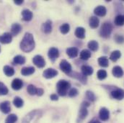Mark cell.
I'll return each instance as SVG.
<instances>
[{"label":"cell","mask_w":124,"mask_h":123,"mask_svg":"<svg viewBox=\"0 0 124 123\" xmlns=\"http://www.w3.org/2000/svg\"><path fill=\"white\" fill-rule=\"evenodd\" d=\"M17 120V116L15 114H11L8 115V117L6 118L5 123H15Z\"/></svg>","instance_id":"cell-33"},{"label":"cell","mask_w":124,"mask_h":123,"mask_svg":"<svg viewBox=\"0 0 124 123\" xmlns=\"http://www.w3.org/2000/svg\"><path fill=\"white\" fill-rule=\"evenodd\" d=\"M13 104L16 107L20 108V107H22L23 106L24 101L20 96H15L14 100H13Z\"/></svg>","instance_id":"cell-32"},{"label":"cell","mask_w":124,"mask_h":123,"mask_svg":"<svg viewBox=\"0 0 124 123\" xmlns=\"http://www.w3.org/2000/svg\"><path fill=\"white\" fill-rule=\"evenodd\" d=\"M3 71H4V74L7 76H12L14 74H15V70L14 68L12 67V66H9V65H5L3 68Z\"/></svg>","instance_id":"cell-25"},{"label":"cell","mask_w":124,"mask_h":123,"mask_svg":"<svg viewBox=\"0 0 124 123\" xmlns=\"http://www.w3.org/2000/svg\"><path fill=\"white\" fill-rule=\"evenodd\" d=\"M75 35L79 39H84L85 37V29L82 27L77 28L75 30Z\"/></svg>","instance_id":"cell-22"},{"label":"cell","mask_w":124,"mask_h":123,"mask_svg":"<svg viewBox=\"0 0 124 123\" xmlns=\"http://www.w3.org/2000/svg\"><path fill=\"white\" fill-rule=\"evenodd\" d=\"M13 62L15 64H17V65H23L25 63V58L23 56L18 55L14 58Z\"/></svg>","instance_id":"cell-29"},{"label":"cell","mask_w":124,"mask_h":123,"mask_svg":"<svg viewBox=\"0 0 124 123\" xmlns=\"http://www.w3.org/2000/svg\"><path fill=\"white\" fill-rule=\"evenodd\" d=\"M114 40H115L116 43H117L118 44H123V43H124V36L121 35L116 34L114 36Z\"/></svg>","instance_id":"cell-39"},{"label":"cell","mask_w":124,"mask_h":123,"mask_svg":"<svg viewBox=\"0 0 124 123\" xmlns=\"http://www.w3.org/2000/svg\"><path fill=\"white\" fill-rule=\"evenodd\" d=\"M87 46L89 49L91 50L92 51H97L99 48V44L96 40H90L88 43Z\"/></svg>","instance_id":"cell-30"},{"label":"cell","mask_w":124,"mask_h":123,"mask_svg":"<svg viewBox=\"0 0 124 123\" xmlns=\"http://www.w3.org/2000/svg\"><path fill=\"white\" fill-rule=\"evenodd\" d=\"M87 107H85V106H82L81 107V109L79 110V117L81 119V120H84L87 117V115H88V111H87Z\"/></svg>","instance_id":"cell-27"},{"label":"cell","mask_w":124,"mask_h":123,"mask_svg":"<svg viewBox=\"0 0 124 123\" xmlns=\"http://www.w3.org/2000/svg\"><path fill=\"white\" fill-rule=\"evenodd\" d=\"M56 88L59 95L64 96L67 94V91L71 88V84L66 80H60L56 84Z\"/></svg>","instance_id":"cell-2"},{"label":"cell","mask_w":124,"mask_h":123,"mask_svg":"<svg viewBox=\"0 0 124 123\" xmlns=\"http://www.w3.org/2000/svg\"><path fill=\"white\" fill-rule=\"evenodd\" d=\"M35 45L33 35L30 32H26L20 43V49L25 53H30L33 51Z\"/></svg>","instance_id":"cell-1"},{"label":"cell","mask_w":124,"mask_h":123,"mask_svg":"<svg viewBox=\"0 0 124 123\" xmlns=\"http://www.w3.org/2000/svg\"><path fill=\"white\" fill-rule=\"evenodd\" d=\"M37 90H38V89L32 84L28 85V87L27 88V91H28V94L30 95H32V96L37 94Z\"/></svg>","instance_id":"cell-36"},{"label":"cell","mask_w":124,"mask_h":123,"mask_svg":"<svg viewBox=\"0 0 124 123\" xmlns=\"http://www.w3.org/2000/svg\"><path fill=\"white\" fill-rule=\"evenodd\" d=\"M59 67L63 73H65L68 75L70 74L72 71V68H71V64L66 60H62V61L60 62Z\"/></svg>","instance_id":"cell-4"},{"label":"cell","mask_w":124,"mask_h":123,"mask_svg":"<svg viewBox=\"0 0 124 123\" xmlns=\"http://www.w3.org/2000/svg\"><path fill=\"white\" fill-rule=\"evenodd\" d=\"M23 87V81L20 79H15L12 82V88L14 90H20Z\"/></svg>","instance_id":"cell-14"},{"label":"cell","mask_w":124,"mask_h":123,"mask_svg":"<svg viewBox=\"0 0 124 123\" xmlns=\"http://www.w3.org/2000/svg\"><path fill=\"white\" fill-rule=\"evenodd\" d=\"M111 96L113 99L117 100H122L124 98V90L116 88L111 92Z\"/></svg>","instance_id":"cell-7"},{"label":"cell","mask_w":124,"mask_h":123,"mask_svg":"<svg viewBox=\"0 0 124 123\" xmlns=\"http://www.w3.org/2000/svg\"><path fill=\"white\" fill-rule=\"evenodd\" d=\"M86 97L90 101H94L96 100V96H95L94 94L91 91H87L86 92Z\"/></svg>","instance_id":"cell-40"},{"label":"cell","mask_w":124,"mask_h":123,"mask_svg":"<svg viewBox=\"0 0 124 123\" xmlns=\"http://www.w3.org/2000/svg\"><path fill=\"white\" fill-rule=\"evenodd\" d=\"M112 73H113V75L116 78H121L124 76L123 68L118 65L113 67V68L112 70Z\"/></svg>","instance_id":"cell-16"},{"label":"cell","mask_w":124,"mask_h":123,"mask_svg":"<svg viewBox=\"0 0 124 123\" xmlns=\"http://www.w3.org/2000/svg\"><path fill=\"white\" fill-rule=\"evenodd\" d=\"M99 24H100V20H99V19L97 17L93 16V17H91L90 18V20H89V25H90V27L91 28H93V29L97 28L99 26Z\"/></svg>","instance_id":"cell-20"},{"label":"cell","mask_w":124,"mask_h":123,"mask_svg":"<svg viewBox=\"0 0 124 123\" xmlns=\"http://www.w3.org/2000/svg\"><path fill=\"white\" fill-rule=\"evenodd\" d=\"M79 56H80V58L82 60L87 61V60H88L91 57V52L89 50H87V49H85V50L81 51Z\"/></svg>","instance_id":"cell-24"},{"label":"cell","mask_w":124,"mask_h":123,"mask_svg":"<svg viewBox=\"0 0 124 123\" xmlns=\"http://www.w3.org/2000/svg\"><path fill=\"white\" fill-rule=\"evenodd\" d=\"M42 30L46 34H49L52 31V22L51 20H47L42 25Z\"/></svg>","instance_id":"cell-15"},{"label":"cell","mask_w":124,"mask_h":123,"mask_svg":"<svg viewBox=\"0 0 124 123\" xmlns=\"http://www.w3.org/2000/svg\"><path fill=\"white\" fill-rule=\"evenodd\" d=\"M94 13L99 17H104L107 14V9L104 6H97L94 9Z\"/></svg>","instance_id":"cell-12"},{"label":"cell","mask_w":124,"mask_h":123,"mask_svg":"<svg viewBox=\"0 0 124 123\" xmlns=\"http://www.w3.org/2000/svg\"><path fill=\"white\" fill-rule=\"evenodd\" d=\"M32 62L38 68H43L46 65V61H45L43 57L40 55L35 56L32 58Z\"/></svg>","instance_id":"cell-8"},{"label":"cell","mask_w":124,"mask_h":123,"mask_svg":"<svg viewBox=\"0 0 124 123\" xmlns=\"http://www.w3.org/2000/svg\"><path fill=\"white\" fill-rule=\"evenodd\" d=\"M43 93H44V91H43V89H40V88L38 89V90H37V95L38 96H42L43 94Z\"/></svg>","instance_id":"cell-43"},{"label":"cell","mask_w":124,"mask_h":123,"mask_svg":"<svg viewBox=\"0 0 124 123\" xmlns=\"http://www.w3.org/2000/svg\"><path fill=\"white\" fill-rule=\"evenodd\" d=\"M114 23L116 26H123L124 25V16L119 14L116 17Z\"/></svg>","instance_id":"cell-31"},{"label":"cell","mask_w":124,"mask_h":123,"mask_svg":"<svg viewBox=\"0 0 124 123\" xmlns=\"http://www.w3.org/2000/svg\"><path fill=\"white\" fill-rule=\"evenodd\" d=\"M121 57V52L120 51H114L110 54V58L112 61L116 62Z\"/></svg>","instance_id":"cell-28"},{"label":"cell","mask_w":124,"mask_h":123,"mask_svg":"<svg viewBox=\"0 0 124 123\" xmlns=\"http://www.w3.org/2000/svg\"><path fill=\"white\" fill-rule=\"evenodd\" d=\"M89 123H100V122H99L97 120L94 119V120H91V121H90Z\"/></svg>","instance_id":"cell-45"},{"label":"cell","mask_w":124,"mask_h":123,"mask_svg":"<svg viewBox=\"0 0 124 123\" xmlns=\"http://www.w3.org/2000/svg\"><path fill=\"white\" fill-rule=\"evenodd\" d=\"M35 68L34 67H24L21 70V74L23 76H30L35 73Z\"/></svg>","instance_id":"cell-21"},{"label":"cell","mask_w":124,"mask_h":123,"mask_svg":"<svg viewBox=\"0 0 124 123\" xmlns=\"http://www.w3.org/2000/svg\"><path fill=\"white\" fill-rule=\"evenodd\" d=\"M9 92V90L7 89V87L2 83H0V95L3 96V95H7Z\"/></svg>","instance_id":"cell-38"},{"label":"cell","mask_w":124,"mask_h":123,"mask_svg":"<svg viewBox=\"0 0 124 123\" xmlns=\"http://www.w3.org/2000/svg\"><path fill=\"white\" fill-rule=\"evenodd\" d=\"M78 94H79V92L76 88H72L69 92V96L70 97H75L78 95Z\"/></svg>","instance_id":"cell-41"},{"label":"cell","mask_w":124,"mask_h":123,"mask_svg":"<svg viewBox=\"0 0 124 123\" xmlns=\"http://www.w3.org/2000/svg\"><path fill=\"white\" fill-rule=\"evenodd\" d=\"M0 110L4 113V114H8L11 111V106H10V102L9 101H4L0 104Z\"/></svg>","instance_id":"cell-11"},{"label":"cell","mask_w":124,"mask_h":123,"mask_svg":"<svg viewBox=\"0 0 124 123\" xmlns=\"http://www.w3.org/2000/svg\"><path fill=\"white\" fill-rule=\"evenodd\" d=\"M66 54L71 58H76L79 54V49L75 47L69 48L66 49Z\"/></svg>","instance_id":"cell-13"},{"label":"cell","mask_w":124,"mask_h":123,"mask_svg":"<svg viewBox=\"0 0 124 123\" xmlns=\"http://www.w3.org/2000/svg\"><path fill=\"white\" fill-rule=\"evenodd\" d=\"M35 111H33V112H31V113H29L28 115H26V117L23 119V123H29L30 121L32 119V117H34L35 114Z\"/></svg>","instance_id":"cell-37"},{"label":"cell","mask_w":124,"mask_h":123,"mask_svg":"<svg viewBox=\"0 0 124 123\" xmlns=\"http://www.w3.org/2000/svg\"><path fill=\"white\" fill-rule=\"evenodd\" d=\"M14 2H15V4H16L17 5H20L23 3V0H15Z\"/></svg>","instance_id":"cell-44"},{"label":"cell","mask_w":124,"mask_h":123,"mask_svg":"<svg viewBox=\"0 0 124 123\" xmlns=\"http://www.w3.org/2000/svg\"><path fill=\"white\" fill-rule=\"evenodd\" d=\"M81 70H82V74L85 76H91L93 73V68L90 66V65H84L82 66L81 68Z\"/></svg>","instance_id":"cell-17"},{"label":"cell","mask_w":124,"mask_h":123,"mask_svg":"<svg viewBox=\"0 0 124 123\" xmlns=\"http://www.w3.org/2000/svg\"><path fill=\"white\" fill-rule=\"evenodd\" d=\"M113 25L110 22H105L101 26L100 30V35L104 38H108L110 37L112 31H113Z\"/></svg>","instance_id":"cell-3"},{"label":"cell","mask_w":124,"mask_h":123,"mask_svg":"<svg viewBox=\"0 0 124 123\" xmlns=\"http://www.w3.org/2000/svg\"><path fill=\"white\" fill-rule=\"evenodd\" d=\"M99 117H100L101 120L107 121L110 117V112H109V110L105 107L101 108L100 112H99Z\"/></svg>","instance_id":"cell-9"},{"label":"cell","mask_w":124,"mask_h":123,"mask_svg":"<svg viewBox=\"0 0 124 123\" xmlns=\"http://www.w3.org/2000/svg\"><path fill=\"white\" fill-rule=\"evenodd\" d=\"M21 30H22V26L20 24L14 23L12 25V28H11V34H12V35H14V36L17 35L21 32Z\"/></svg>","instance_id":"cell-19"},{"label":"cell","mask_w":124,"mask_h":123,"mask_svg":"<svg viewBox=\"0 0 124 123\" xmlns=\"http://www.w3.org/2000/svg\"><path fill=\"white\" fill-rule=\"evenodd\" d=\"M22 16H23V20L25 21H31L32 19L33 14L30 9H24L22 12Z\"/></svg>","instance_id":"cell-18"},{"label":"cell","mask_w":124,"mask_h":123,"mask_svg":"<svg viewBox=\"0 0 124 123\" xmlns=\"http://www.w3.org/2000/svg\"><path fill=\"white\" fill-rule=\"evenodd\" d=\"M70 30V25L68 23H64L60 26V32L62 34H67Z\"/></svg>","instance_id":"cell-35"},{"label":"cell","mask_w":124,"mask_h":123,"mask_svg":"<svg viewBox=\"0 0 124 123\" xmlns=\"http://www.w3.org/2000/svg\"><path fill=\"white\" fill-rule=\"evenodd\" d=\"M50 98H51V99L53 100V101H57V100H59V96H58V95H56V94H51V96H50Z\"/></svg>","instance_id":"cell-42"},{"label":"cell","mask_w":124,"mask_h":123,"mask_svg":"<svg viewBox=\"0 0 124 123\" xmlns=\"http://www.w3.org/2000/svg\"><path fill=\"white\" fill-rule=\"evenodd\" d=\"M98 63L101 67L107 68L109 65V61L106 56H102L98 58Z\"/></svg>","instance_id":"cell-26"},{"label":"cell","mask_w":124,"mask_h":123,"mask_svg":"<svg viewBox=\"0 0 124 123\" xmlns=\"http://www.w3.org/2000/svg\"><path fill=\"white\" fill-rule=\"evenodd\" d=\"M12 40V35L11 33L5 32L0 36V42L3 44L10 43Z\"/></svg>","instance_id":"cell-10"},{"label":"cell","mask_w":124,"mask_h":123,"mask_svg":"<svg viewBox=\"0 0 124 123\" xmlns=\"http://www.w3.org/2000/svg\"><path fill=\"white\" fill-rule=\"evenodd\" d=\"M0 52H1V48H0Z\"/></svg>","instance_id":"cell-46"},{"label":"cell","mask_w":124,"mask_h":123,"mask_svg":"<svg viewBox=\"0 0 124 123\" xmlns=\"http://www.w3.org/2000/svg\"><path fill=\"white\" fill-rule=\"evenodd\" d=\"M70 76H72L77 79H78L79 81H80L82 84H87V79H86V76H85L83 74H79L78 73H74L72 74H69Z\"/></svg>","instance_id":"cell-23"},{"label":"cell","mask_w":124,"mask_h":123,"mask_svg":"<svg viewBox=\"0 0 124 123\" xmlns=\"http://www.w3.org/2000/svg\"><path fill=\"white\" fill-rule=\"evenodd\" d=\"M48 58L52 61H55L56 60V58H58L59 56V50L56 48H54V47L51 48L48 50Z\"/></svg>","instance_id":"cell-6"},{"label":"cell","mask_w":124,"mask_h":123,"mask_svg":"<svg viewBox=\"0 0 124 123\" xmlns=\"http://www.w3.org/2000/svg\"><path fill=\"white\" fill-rule=\"evenodd\" d=\"M58 71L54 69V68H47L46 69L43 73V76L44 78L46 79H52V78H54L55 76H56L58 75Z\"/></svg>","instance_id":"cell-5"},{"label":"cell","mask_w":124,"mask_h":123,"mask_svg":"<svg viewBox=\"0 0 124 123\" xmlns=\"http://www.w3.org/2000/svg\"><path fill=\"white\" fill-rule=\"evenodd\" d=\"M107 76H108L107 71L105 70H99L97 71V76L98 79H100V80H104L105 79H106Z\"/></svg>","instance_id":"cell-34"}]
</instances>
